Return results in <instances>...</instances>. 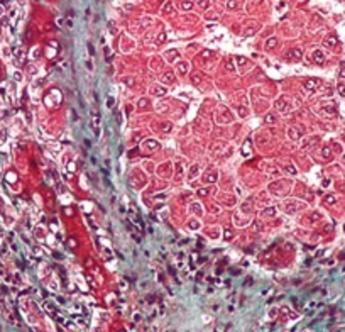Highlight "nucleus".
<instances>
[{
    "label": "nucleus",
    "instance_id": "nucleus-1",
    "mask_svg": "<svg viewBox=\"0 0 345 332\" xmlns=\"http://www.w3.org/2000/svg\"><path fill=\"white\" fill-rule=\"evenodd\" d=\"M93 129H95V134L97 136H100V115H98L97 112H93Z\"/></svg>",
    "mask_w": 345,
    "mask_h": 332
},
{
    "label": "nucleus",
    "instance_id": "nucleus-2",
    "mask_svg": "<svg viewBox=\"0 0 345 332\" xmlns=\"http://www.w3.org/2000/svg\"><path fill=\"white\" fill-rule=\"evenodd\" d=\"M93 51H95L93 46H91V44H88V53H90V54H93Z\"/></svg>",
    "mask_w": 345,
    "mask_h": 332
}]
</instances>
